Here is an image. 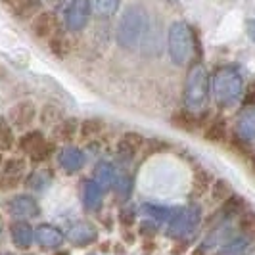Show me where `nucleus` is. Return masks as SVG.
Listing matches in <instances>:
<instances>
[{
  "mask_svg": "<svg viewBox=\"0 0 255 255\" xmlns=\"http://www.w3.org/2000/svg\"><path fill=\"white\" fill-rule=\"evenodd\" d=\"M40 123L44 125V127H50L54 128L64 117H62V112L56 108V106H44L42 110H40Z\"/></svg>",
  "mask_w": 255,
  "mask_h": 255,
  "instance_id": "72a5a7b5",
  "label": "nucleus"
},
{
  "mask_svg": "<svg viewBox=\"0 0 255 255\" xmlns=\"http://www.w3.org/2000/svg\"><path fill=\"white\" fill-rule=\"evenodd\" d=\"M150 150H148V153H155V152H165V150H169V144H165V142H159V140H152L150 144Z\"/></svg>",
  "mask_w": 255,
  "mask_h": 255,
  "instance_id": "ea45409f",
  "label": "nucleus"
},
{
  "mask_svg": "<svg viewBox=\"0 0 255 255\" xmlns=\"http://www.w3.org/2000/svg\"><path fill=\"white\" fill-rule=\"evenodd\" d=\"M65 240L73 248H87L98 240V227L92 221H75L65 232Z\"/></svg>",
  "mask_w": 255,
  "mask_h": 255,
  "instance_id": "9b49d317",
  "label": "nucleus"
},
{
  "mask_svg": "<svg viewBox=\"0 0 255 255\" xmlns=\"http://www.w3.org/2000/svg\"><path fill=\"white\" fill-rule=\"evenodd\" d=\"M15 128L12 127V123L8 121L6 115H0V152L8 153L13 150V146L17 144L15 138Z\"/></svg>",
  "mask_w": 255,
  "mask_h": 255,
  "instance_id": "a878e982",
  "label": "nucleus"
},
{
  "mask_svg": "<svg viewBox=\"0 0 255 255\" xmlns=\"http://www.w3.org/2000/svg\"><path fill=\"white\" fill-rule=\"evenodd\" d=\"M90 17V0H71L65 6L64 12V23L67 31L79 33L89 25Z\"/></svg>",
  "mask_w": 255,
  "mask_h": 255,
  "instance_id": "6e6552de",
  "label": "nucleus"
},
{
  "mask_svg": "<svg viewBox=\"0 0 255 255\" xmlns=\"http://www.w3.org/2000/svg\"><path fill=\"white\" fill-rule=\"evenodd\" d=\"M8 121L12 123V127L15 130H29L33 127V123L37 121L38 112H37V106L35 102L31 100H21V102L13 104L12 108L8 110Z\"/></svg>",
  "mask_w": 255,
  "mask_h": 255,
  "instance_id": "1a4fd4ad",
  "label": "nucleus"
},
{
  "mask_svg": "<svg viewBox=\"0 0 255 255\" xmlns=\"http://www.w3.org/2000/svg\"><path fill=\"white\" fill-rule=\"evenodd\" d=\"M202 223V207L198 204H188L186 207H177L173 219L167 223V238L182 242L194 236V232L198 230Z\"/></svg>",
  "mask_w": 255,
  "mask_h": 255,
  "instance_id": "39448f33",
  "label": "nucleus"
},
{
  "mask_svg": "<svg viewBox=\"0 0 255 255\" xmlns=\"http://www.w3.org/2000/svg\"><path fill=\"white\" fill-rule=\"evenodd\" d=\"M117 217H119V225L123 229H130V227L136 225V209L130 207V205H125V207L119 209V215Z\"/></svg>",
  "mask_w": 255,
  "mask_h": 255,
  "instance_id": "4c0bfd02",
  "label": "nucleus"
},
{
  "mask_svg": "<svg viewBox=\"0 0 255 255\" xmlns=\"http://www.w3.org/2000/svg\"><path fill=\"white\" fill-rule=\"evenodd\" d=\"M54 255H69V252L67 250H60V252H56Z\"/></svg>",
  "mask_w": 255,
  "mask_h": 255,
  "instance_id": "79ce46f5",
  "label": "nucleus"
},
{
  "mask_svg": "<svg viewBox=\"0 0 255 255\" xmlns=\"http://www.w3.org/2000/svg\"><path fill=\"white\" fill-rule=\"evenodd\" d=\"M238 140L250 142L255 140V104H244L242 110L236 115L234 121V134Z\"/></svg>",
  "mask_w": 255,
  "mask_h": 255,
  "instance_id": "ddd939ff",
  "label": "nucleus"
},
{
  "mask_svg": "<svg viewBox=\"0 0 255 255\" xmlns=\"http://www.w3.org/2000/svg\"><path fill=\"white\" fill-rule=\"evenodd\" d=\"M115 192L119 194V198H128L130 192H132V179L127 173H119L117 179H115Z\"/></svg>",
  "mask_w": 255,
  "mask_h": 255,
  "instance_id": "e433bc0d",
  "label": "nucleus"
},
{
  "mask_svg": "<svg viewBox=\"0 0 255 255\" xmlns=\"http://www.w3.org/2000/svg\"><path fill=\"white\" fill-rule=\"evenodd\" d=\"M167 50L175 65H186L192 54L200 50V38L186 21H173L167 31Z\"/></svg>",
  "mask_w": 255,
  "mask_h": 255,
  "instance_id": "f257e3e1",
  "label": "nucleus"
},
{
  "mask_svg": "<svg viewBox=\"0 0 255 255\" xmlns=\"http://www.w3.org/2000/svg\"><path fill=\"white\" fill-rule=\"evenodd\" d=\"M238 229H240V234L255 238V211H250V209L244 211L238 217Z\"/></svg>",
  "mask_w": 255,
  "mask_h": 255,
  "instance_id": "c9c22d12",
  "label": "nucleus"
},
{
  "mask_svg": "<svg viewBox=\"0 0 255 255\" xmlns=\"http://www.w3.org/2000/svg\"><path fill=\"white\" fill-rule=\"evenodd\" d=\"M142 209L155 223H169L173 219V215H175V211H177V207H165V205H157V204H144Z\"/></svg>",
  "mask_w": 255,
  "mask_h": 255,
  "instance_id": "c85d7f7f",
  "label": "nucleus"
},
{
  "mask_svg": "<svg viewBox=\"0 0 255 255\" xmlns=\"http://www.w3.org/2000/svg\"><path fill=\"white\" fill-rule=\"evenodd\" d=\"M90 255H96V254H90Z\"/></svg>",
  "mask_w": 255,
  "mask_h": 255,
  "instance_id": "09e8293b",
  "label": "nucleus"
},
{
  "mask_svg": "<svg viewBox=\"0 0 255 255\" xmlns=\"http://www.w3.org/2000/svg\"><path fill=\"white\" fill-rule=\"evenodd\" d=\"M211 184H213V177L211 173H207L205 169H200L194 173V180H192V194L194 196H204L207 190H211Z\"/></svg>",
  "mask_w": 255,
  "mask_h": 255,
  "instance_id": "7c9ffc66",
  "label": "nucleus"
},
{
  "mask_svg": "<svg viewBox=\"0 0 255 255\" xmlns=\"http://www.w3.org/2000/svg\"><path fill=\"white\" fill-rule=\"evenodd\" d=\"M56 159H58L60 169L67 175H75L87 165V153L75 144H65L64 148H60L56 153Z\"/></svg>",
  "mask_w": 255,
  "mask_h": 255,
  "instance_id": "9d476101",
  "label": "nucleus"
},
{
  "mask_svg": "<svg viewBox=\"0 0 255 255\" xmlns=\"http://www.w3.org/2000/svg\"><path fill=\"white\" fill-rule=\"evenodd\" d=\"M44 140H46V136H44V132H42L40 128H29V130H25V132L17 138V144H15V146H17V150L23 153V155L29 157Z\"/></svg>",
  "mask_w": 255,
  "mask_h": 255,
  "instance_id": "5701e85b",
  "label": "nucleus"
},
{
  "mask_svg": "<svg viewBox=\"0 0 255 255\" xmlns=\"http://www.w3.org/2000/svg\"><path fill=\"white\" fill-rule=\"evenodd\" d=\"M121 0H90V10L100 17H112L117 13Z\"/></svg>",
  "mask_w": 255,
  "mask_h": 255,
  "instance_id": "2f4dec72",
  "label": "nucleus"
},
{
  "mask_svg": "<svg viewBox=\"0 0 255 255\" xmlns=\"http://www.w3.org/2000/svg\"><path fill=\"white\" fill-rule=\"evenodd\" d=\"M92 179L98 182V186H100L104 192L114 190L115 179H117L115 167L112 165L110 161H98L96 167H94V175H92Z\"/></svg>",
  "mask_w": 255,
  "mask_h": 255,
  "instance_id": "4be33fe9",
  "label": "nucleus"
},
{
  "mask_svg": "<svg viewBox=\"0 0 255 255\" xmlns=\"http://www.w3.org/2000/svg\"><path fill=\"white\" fill-rule=\"evenodd\" d=\"M204 115H198L196 112H190V110H180L177 114H173L171 117V123L177 128H182L186 132H196L198 128L204 125Z\"/></svg>",
  "mask_w": 255,
  "mask_h": 255,
  "instance_id": "412c9836",
  "label": "nucleus"
},
{
  "mask_svg": "<svg viewBox=\"0 0 255 255\" xmlns=\"http://www.w3.org/2000/svg\"><path fill=\"white\" fill-rule=\"evenodd\" d=\"M2 163H4V153L0 152V165H2Z\"/></svg>",
  "mask_w": 255,
  "mask_h": 255,
  "instance_id": "a18cd8bd",
  "label": "nucleus"
},
{
  "mask_svg": "<svg viewBox=\"0 0 255 255\" xmlns=\"http://www.w3.org/2000/svg\"><path fill=\"white\" fill-rule=\"evenodd\" d=\"M205 140L215 142V144H223L229 138V127H227V119L217 115L215 119H211L204 128Z\"/></svg>",
  "mask_w": 255,
  "mask_h": 255,
  "instance_id": "b1692460",
  "label": "nucleus"
},
{
  "mask_svg": "<svg viewBox=\"0 0 255 255\" xmlns=\"http://www.w3.org/2000/svg\"><path fill=\"white\" fill-rule=\"evenodd\" d=\"M52 180H54V171L50 167L40 165L35 167L29 175H25L23 184L29 192H44L52 184Z\"/></svg>",
  "mask_w": 255,
  "mask_h": 255,
  "instance_id": "a211bd4d",
  "label": "nucleus"
},
{
  "mask_svg": "<svg viewBox=\"0 0 255 255\" xmlns=\"http://www.w3.org/2000/svg\"><path fill=\"white\" fill-rule=\"evenodd\" d=\"M144 136H142L140 132H134V130H128L125 134H121V138L117 140V153L121 155V157H125V159H132L136 153L140 152L142 148H144Z\"/></svg>",
  "mask_w": 255,
  "mask_h": 255,
  "instance_id": "6ab92c4d",
  "label": "nucleus"
},
{
  "mask_svg": "<svg viewBox=\"0 0 255 255\" xmlns=\"http://www.w3.org/2000/svg\"><path fill=\"white\" fill-rule=\"evenodd\" d=\"M0 255H10V254H6V252H0Z\"/></svg>",
  "mask_w": 255,
  "mask_h": 255,
  "instance_id": "49530a36",
  "label": "nucleus"
},
{
  "mask_svg": "<svg viewBox=\"0 0 255 255\" xmlns=\"http://www.w3.org/2000/svg\"><path fill=\"white\" fill-rule=\"evenodd\" d=\"M79 121L75 117H64L56 127H54V134H56V140L65 142V144H71V140H75V136L79 134Z\"/></svg>",
  "mask_w": 255,
  "mask_h": 255,
  "instance_id": "393cba45",
  "label": "nucleus"
},
{
  "mask_svg": "<svg viewBox=\"0 0 255 255\" xmlns=\"http://www.w3.org/2000/svg\"><path fill=\"white\" fill-rule=\"evenodd\" d=\"M25 255H37V254H25Z\"/></svg>",
  "mask_w": 255,
  "mask_h": 255,
  "instance_id": "de8ad7c7",
  "label": "nucleus"
},
{
  "mask_svg": "<svg viewBox=\"0 0 255 255\" xmlns=\"http://www.w3.org/2000/svg\"><path fill=\"white\" fill-rule=\"evenodd\" d=\"M148 27V13L140 6H128L121 13L119 25H117V42L125 50H134L144 38Z\"/></svg>",
  "mask_w": 255,
  "mask_h": 255,
  "instance_id": "7ed1b4c3",
  "label": "nucleus"
},
{
  "mask_svg": "<svg viewBox=\"0 0 255 255\" xmlns=\"http://www.w3.org/2000/svg\"><path fill=\"white\" fill-rule=\"evenodd\" d=\"M40 10V2L38 0H19L12 4V12L19 19H33Z\"/></svg>",
  "mask_w": 255,
  "mask_h": 255,
  "instance_id": "c756f323",
  "label": "nucleus"
},
{
  "mask_svg": "<svg viewBox=\"0 0 255 255\" xmlns=\"http://www.w3.org/2000/svg\"><path fill=\"white\" fill-rule=\"evenodd\" d=\"M244 211H246V202H244V198H240L238 194L229 196V198L221 204V207H219V211H217V227L219 225H227L232 219L240 217Z\"/></svg>",
  "mask_w": 255,
  "mask_h": 255,
  "instance_id": "f3484780",
  "label": "nucleus"
},
{
  "mask_svg": "<svg viewBox=\"0 0 255 255\" xmlns=\"http://www.w3.org/2000/svg\"><path fill=\"white\" fill-rule=\"evenodd\" d=\"M60 19L54 12H38L33 19H31V33L40 40H50L56 33H60Z\"/></svg>",
  "mask_w": 255,
  "mask_h": 255,
  "instance_id": "4468645a",
  "label": "nucleus"
},
{
  "mask_svg": "<svg viewBox=\"0 0 255 255\" xmlns=\"http://www.w3.org/2000/svg\"><path fill=\"white\" fill-rule=\"evenodd\" d=\"M48 46H50V52L56 56V58H65L69 54V40L64 33H56L54 37L48 40Z\"/></svg>",
  "mask_w": 255,
  "mask_h": 255,
  "instance_id": "473e14b6",
  "label": "nucleus"
},
{
  "mask_svg": "<svg viewBox=\"0 0 255 255\" xmlns=\"http://www.w3.org/2000/svg\"><path fill=\"white\" fill-rule=\"evenodd\" d=\"M255 248V238H250L246 234L232 236L230 240L223 244L215 255H250Z\"/></svg>",
  "mask_w": 255,
  "mask_h": 255,
  "instance_id": "aec40b11",
  "label": "nucleus"
},
{
  "mask_svg": "<svg viewBox=\"0 0 255 255\" xmlns=\"http://www.w3.org/2000/svg\"><path fill=\"white\" fill-rule=\"evenodd\" d=\"M246 33H248L250 40L255 44V17H254V19H250V21L246 23Z\"/></svg>",
  "mask_w": 255,
  "mask_h": 255,
  "instance_id": "a19ab883",
  "label": "nucleus"
},
{
  "mask_svg": "<svg viewBox=\"0 0 255 255\" xmlns=\"http://www.w3.org/2000/svg\"><path fill=\"white\" fill-rule=\"evenodd\" d=\"M2 2H6V4H15V2H19V0H2Z\"/></svg>",
  "mask_w": 255,
  "mask_h": 255,
  "instance_id": "c03bdc74",
  "label": "nucleus"
},
{
  "mask_svg": "<svg viewBox=\"0 0 255 255\" xmlns=\"http://www.w3.org/2000/svg\"><path fill=\"white\" fill-rule=\"evenodd\" d=\"M159 230V225L155 223V221H142L140 225H138V234L144 236V238H153L155 236V232Z\"/></svg>",
  "mask_w": 255,
  "mask_h": 255,
  "instance_id": "58836bf2",
  "label": "nucleus"
},
{
  "mask_svg": "<svg viewBox=\"0 0 255 255\" xmlns=\"http://www.w3.org/2000/svg\"><path fill=\"white\" fill-rule=\"evenodd\" d=\"M58 153V148H56V142L54 140H44L40 146H38L35 152L29 155V161H33L35 165H44L48 163L52 157Z\"/></svg>",
  "mask_w": 255,
  "mask_h": 255,
  "instance_id": "bb28decb",
  "label": "nucleus"
},
{
  "mask_svg": "<svg viewBox=\"0 0 255 255\" xmlns=\"http://www.w3.org/2000/svg\"><path fill=\"white\" fill-rule=\"evenodd\" d=\"M4 209L13 219H25V221H31V219L40 215V205H38L37 198L33 194H29V192L10 196L6 200V204H4Z\"/></svg>",
  "mask_w": 255,
  "mask_h": 255,
  "instance_id": "423d86ee",
  "label": "nucleus"
},
{
  "mask_svg": "<svg viewBox=\"0 0 255 255\" xmlns=\"http://www.w3.org/2000/svg\"><path fill=\"white\" fill-rule=\"evenodd\" d=\"M211 94V79L202 64H194L184 81V106L190 112H202Z\"/></svg>",
  "mask_w": 255,
  "mask_h": 255,
  "instance_id": "20e7f679",
  "label": "nucleus"
},
{
  "mask_svg": "<svg viewBox=\"0 0 255 255\" xmlns=\"http://www.w3.org/2000/svg\"><path fill=\"white\" fill-rule=\"evenodd\" d=\"M81 200H83V205L87 207V211L98 213L102 209L104 190L98 186V182L94 179L83 180V184H81Z\"/></svg>",
  "mask_w": 255,
  "mask_h": 255,
  "instance_id": "dca6fc26",
  "label": "nucleus"
},
{
  "mask_svg": "<svg viewBox=\"0 0 255 255\" xmlns=\"http://www.w3.org/2000/svg\"><path fill=\"white\" fill-rule=\"evenodd\" d=\"M244 79L234 67H221L211 79V96L221 110H230L242 100Z\"/></svg>",
  "mask_w": 255,
  "mask_h": 255,
  "instance_id": "f03ea898",
  "label": "nucleus"
},
{
  "mask_svg": "<svg viewBox=\"0 0 255 255\" xmlns=\"http://www.w3.org/2000/svg\"><path fill=\"white\" fill-rule=\"evenodd\" d=\"M234 192H232V186H230L229 182L225 179H217L213 180V184H211V198L215 200V202H225L229 196H232Z\"/></svg>",
  "mask_w": 255,
  "mask_h": 255,
  "instance_id": "f704fd0d",
  "label": "nucleus"
},
{
  "mask_svg": "<svg viewBox=\"0 0 255 255\" xmlns=\"http://www.w3.org/2000/svg\"><path fill=\"white\" fill-rule=\"evenodd\" d=\"M104 128H106V123L98 117H90V119H85L81 125H79V136L89 140V138H96L98 134H102Z\"/></svg>",
  "mask_w": 255,
  "mask_h": 255,
  "instance_id": "cd10ccee",
  "label": "nucleus"
},
{
  "mask_svg": "<svg viewBox=\"0 0 255 255\" xmlns=\"http://www.w3.org/2000/svg\"><path fill=\"white\" fill-rule=\"evenodd\" d=\"M27 171V161L23 157H8L0 165V188L13 190L19 184H23Z\"/></svg>",
  "mask_w": 255,
  "mask_h": 255,
  "instance_id": "0eeeda50",
  "label": "nucleus"
},
{
  "mask_svg": "<svg viewBox=\"0 0 255 255\" xmlns=\"http://www.w3.org/2000/svg\"><path fill=\"white\" fill-rule=\"evenodd\" d=\"M8 232L12 246L19 252H29L31 246L35 244V229L25 219H13L8 225Z\"/></svg>",
  "mask_w": 255,
  "mask_h": 255,
  "instance_id": "f8f14e48",
  "label": "nucleus"
},
{
  "mask_svg": "<svg viewBox=\"0 0 255 255\" xmlns=\"http://www.w3.org/2000/svg\"><path fill=\"white\" fill-rule=\"evenodd\" d=\"M65 242V234L50 223H42L35 229V244L42 250H58Z\"/></svg>",
  "mask_w": 255,
  "mask_h": 255,
  "instance_id": "2eb2a0df",
  "label": "nucleus"
},
{
  "mask_svg": "<svg viewBox=\"0 0 255 255\" xmlns=\"http://www.w3.org/2000/svg\"><path fill=\"white\" fill-rule=\"evenodd\" d=\"M2 232H4V221H2V215H0V236H2Z\"/></svg>",
  "mask_w": 255,
  "mask_h": 255,
  "instance_id": "37998d69",
  "label": "nucleus"
}]
</instances>
